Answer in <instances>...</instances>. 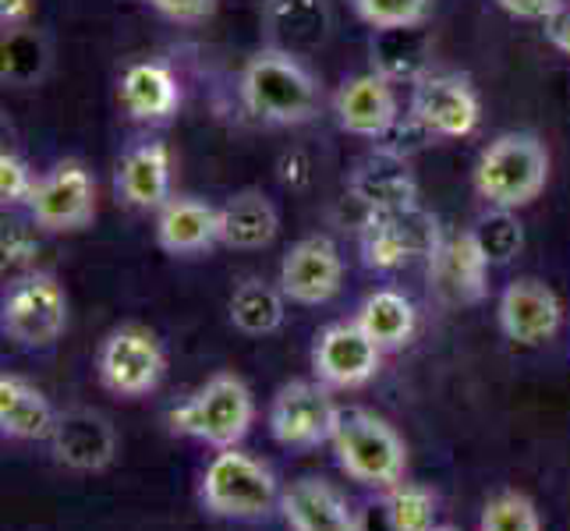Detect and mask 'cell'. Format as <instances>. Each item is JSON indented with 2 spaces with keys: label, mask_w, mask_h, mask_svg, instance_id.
<instances>
[{
  "label": "cell",
  "mask_w": 570,
  "mask_h": 531,
  "mask_svg": "<svg viewBox=\"0 0 570 531\" xmlns=\"http://www.w3.org/2000/svg\"><path fill=\"white\" fill-rule=\"evenodd\" d=\"M36 181L39 177H32L26 160H18L14 153L0 156V199H4V206H29Z\"/></svg>",
  "instance_id": "cell-34"
},
{
  "label": "cell",
  "mask_w": 570,
  "mask_h": 531,
  "mask_svg": "<svg viewBox=\"0 0 570 531\" xmlns=\"http://www.w3.org/2000/svg\"><path fill=\"white\" fill-rule=\"evenodd\" d=\"M167 358L153 333L139 326H121L104 341L96 354V372L100 383L117 397H146L164 380Z\"/></svg>",
  "instance_id": "cell-9"
},
{
  "label": "cell",
  "mask_w": 570,
  "mask_h": 531,
  "mask_svg": "<svg viewBox=\"0 0 570 531\" xmlns=\"http://www.w3.org/2000/svg\"><path fill=\"white\" fill-rule=\"evenodd\" d=\"M29 213L36 227L43 230H82L92 213H96V185L92 174L78 164V160H65L53 170H47L36 181V191L29 199Z\"/></svg>",
  "instance_id": "cell-11"
},
{
  "label": "cell",
  "mask_w": 570,
  "mask_h": 531,
  "mask_svg": "<svg viewBox=\"0 0 570 531\" xmlns=\"http://www.w3.org/2000/svg\"><path fill=\"white\" fill-rule=\"evenodd\" d=\"M330 443L347 479H355L368 489H383V493L404 482L407 446L401 440V432L380 415H372V411L362 407L344 411Z\"/></svg>",
  "instance_id": "cell-3"
},
{
  "label": "cell",
  "mask_w": 570,
  "mask_h": 531,
  "mask_svg": "<svg viewBox=\"0 0 570 531\" xmlns=\"http://www.w3.org/2000/svg\"><path fill=\"white\" fill-rule=\"evenodd\" d=\"M29 11H32V0H0V18H4V22H22Z\"/></svg>",
  "instance_id": "cell-39"
},
{
  "label": "cell",
  "mask_w": 570,
  "mask_h": 531,
  "mask_svg": "<svg viewBox=\"0 0 570 531\" xmlns=\"http://www.w3.org/2000/svg\"><path fill=\"white\" fill-rule=\"evenodd\" d=\"M344 407L330 397L326 383L294 380L277 390V397L269 404V432L281 446L291 450H312L320 443H330Z\"/></svg>",
  "instance_id": "cell-7"
},
{
  "label": "cell",
  "mask_w": 570,
  "mask_h": 531,
  "mask_svg": "<svg viewBox=\"0 0 570 531\" xmlns=\"http://www.w3.org/2000/svg\"><path fill=\"white\" fill-rule=\"evenodd\" d=\"M362 259L368 269H401L415 259H429L432 248L440 245L443 230L436 216L425 213L419 203L407 209H390V213H365L362 220Z\"/></svg>",
  "instance_id": "cell-6"
},
{
  "label": "cell",
  "mask_w": 570,
  "mask_h": 531,
  "mask_svg": "<svg viewBox=\"0 0 570 531\" xmlns=\"http://www.w3.org/2000/svg\"><path fill=\"white\" fill-rule=\"evenodd\" d=\"M383 518L390 531H432L436 528V496L425 485L397 482L383 496Z\"/></svg>",
  "instance_id": "cell-29"
},
{
  "label": "cell",
  "mask_w": 570,
  "mask_h": 531,
  "mask_svg": "<svg viewBox=\"0 0 570 531\" xmlns=\"http://www.w3.org/2000/svg\"><path fill=\"white\" fill-rule=\"evenodd\" d=\"M117 191L135 209H164L170 199V149L164 142L128 149L117 170Z\"/></svg>",
  "instance_id": "cell-21"
},
{
  "label": "cell",
  "mask_w": 570,
  "mask_h": 531,
  "mask_svg": "<svg viewBox=\"0 0 570 531\" xmlns=\"http://www.w3.org/2000/svg\"><path fill=\"white\" fill-rule=\"evenodd\" d=\"M549 181V153L528 131H507L489 142L475 164V191L493 209H521L535 203Z\"/></svg>",
  "instance_id": "cell-2"
},
{
  "label": "cell",
  "mask_w": 570,
  "mask_h": 531,
  "mask_svg": "<svg viewBox=\"0 0 570 531\" xmlns=\"http://www.w3.org/2000/svg\"><path fill=\"white\" fill-rule=\"evenodd\" d=\"M333 114L344 131L362 135V139H386L390 128L401 121V107H397V92L393 82L383 78L380 71H362L337 89V100H333Z\"/></svg>",
  "instance_id": "cell-17"
},
{
  "label": "cell",
  "mask_w": 570,
  "mask_h": 531,
  "mask_svg": "<svg viewBox=\"0 0 570 531\" xmlns=\"http://www.w3.org/2000/svg\"><path fill=\"white\" fill-rule=\"evenodd\" d=\"M281 230V216L263 191H238L220 206V245L255 252L266 248Z\"/></svg>",
  "instance_id": "cell-25"
},
{
  "label": "cell",
  "mask_w": 570,
  "mask_h": 531,
  "mask_svg": "<svg viewBox=\"0 0 570 531\" xmlns=\"http://www.w3.org/2000/svg\"><path fill=\"white\" fill-rule=\"evenodd\" d=\"M358 326L376 341L383 351H397L411 344L419 330V312L401 291H372L358 308Z\"/></svg>",
  "instance_id": "cell-26"
},
{
  "label": "cell",
  "mask_w": 570,
  "mask_h": 531,
  "mask_svg": "<svg viewBox=\"0 0 570 531\" xmlns=\"http://www.w3.org/2000/svg\"><path fill=\"white\" fill-rule=\"evenodd\" d=\"M0 326L22 347H50L68 326V298L65 287L57 284L50 273H26L14 281L4 312H0Z\"/></svg>",
  "instance_id": "cell-8"
},
{
  "label": "cell",
  "mask_w": 570,
  "mask_h": 531,
  "mask_svg": "<svg viewBox=\"0 0 570 531\" xmlns=\"http://www.w3.org/2000/svg\"><path fill=\"white\" fill-rule=\"evenodd\" d=\"M351 8L372 29L425 26L429 18V0H351Z\"/></svg>",
  "instance_id": "cell-33"
},
{
  "label": "cell",
  "mask_w": 570,
  "mask_h": 531,
  "mask_svg": "<svg viewBox=\"0 0 570 531\" xmlns=\"http://www.w3.org/2000/svg\"><path fill=\"white\" fill-rule=\"evenodd\" d=\"M252 422H255L252 390L238 376H230V372L206 380L185 404L170 411V432L209 443L216 450L238 446L248 436Z\"/></svg>",
  "instance_id": "cell-5"
},
{
  "label": "cell",
  "mask_w": 570,
  "mask_h": 531,
  "mask_svg": "<svg viewBox=\"0 0 570 531\" xmlns=\"http://www.w3.org/2000/svg\"><path fill=\"white\" fill-rule=\"evenodd\" d=\"M347 191L358 206H365V213L407 209L419 199V185H415V174L407 167V156L390 153V149L365 156V160L351 170Z\"/></svg>",
  "instance_id": "cell-18"
},
{
  "label": "cell",
  "mask_w": 570,
  "mask_h": 531,
  "mask_svg": "<svg viewBox=\"0 0 570 531\" xmlns=\"http://www.w3.org/2000/svg\"><path fill=\"white\" fill-rule=\"evenodd\" d=\"M0 57H4L0 75H4V82H11V86H32L36 78H43L47 61H50L43 36L32 32V29H11L4 36Z\"/></svg>",
  "instance_id": "cell-30"
},
{
  "label": "cell",
  "mask_w": 570,
  "mask_h": 531,
  "mask_svg": "<svg viewBox=\"0 0 570 531\" xmlns=\"http://www.w3.org/2000/svg\"><path fill=\"white\" fill-rule=\"evenodd\" d=\"M36 255V242L26 227H8L4 234V266H29Z\"/></svg>",
  "instance_id": "cell-37"
},
{
  "label": "cell",
  "mask_w": 570,
  "mask_h": 531,
  "mask_svg": "<svg viewBox=\"0 0 570 531\" xmlns=\"http://www.w3.org/2000/svg\"><path fill=\"white\" fill-rule=\"evenodd\" d=\"M53 461L71 471H107L117 458V436L114 425L89 407H71L57 415V425L50 432Z\"/></svg>",
  "instance_id": "cell-16"
},
{
  "label": "cell",
  "mask_w": 570,
  "mask_h": 531,
  "mask_svg": "<svg viewBox=\"0 0 570 531\" xmlns=\"http://www.w3.org/2000/svg\"><path fill=\"white\" fill-rule=\"evenodd\" d=\"M57 415L61 411H53L39 386L22 376H0V432L8 440H50Z\"/></svg>",
  "instance_id": "cell-22"
},
{
  "label": "cell",
  "mask_w": 570,
  "mask_h": 531,
  "mask_svg": "<svg viewBox=\"0 0 570 531\" xmlns=\"http://www.w3.org/2000/svg\"><path fill=\"white\" fill-rule=\"evenodd\" d=\"M156 245L170 255H195L220 245V209L199 199H167L156 216Z\"/></svg>",
  "instance_id": "cell-20"
},
{
  "label": "cell",
  "mask_w": 570,
  "mask_h": 531,
  "mask_svg": "<svg viewBox=\"0 0 570 531\" xmlns=\"http://www.w3.org/2000/svg\"><path fill=\"white\" fill-rule=\"evenodd\" d=\"M181 89L174 71L160 61H135L121 75V107L135 121H167L178 110Z\"/></svg>",
  "instance_id": "cell-23"
},
{
  "label": "cell",
  "mask_w": 570,
  "mask_h": 531,
  "mask_svg": "<svg viewBox=\"0 0 570 531\" xmlns=\"http://www.w3.org/2000/svg\"><path fill=\"white\" fill-rule=\"evenodd\" d=\"M149 4L174 22H203L206 14H213L216 0H149Z\"/></svg>",
  "instance_id": "cell-35"
},
{
  "label": "cell",
  "mask_w": 570,
  "mask_h": 531,
  "mask_svg": "<svg viewBox=\"0 0 570 531\" xmlns=\"http://www.w3.org/2000/svg\"><path fill=\"white\" fill-rule=\"evenodd\" d=\"M284 291L263 281H245L230 294V323L248 337H269L284 326Z\"/></svg>",
  "instance_id": "cell-28"
},
{
  "label": "cell",
  "mask_w": 570,
  "mask_h": 531,
  "mask_svg": "<svg viewBox=\"0 0 570 531\" xmlns=\"http://www.w3.org/2000/svg\"><path fill=\"white\" fill-rule=\"evenodd\" d=\"M432 531H458V528H446V524H436V528H432Z\"/></svg>",
  "instance_id": "cell-40"
},
{
  "label": "cell",
  "mask_w": 570,
  "mask_h": 531,
  "mask_svg": "<svg viewBox=\"0 0 570 531\" xmlns=\"http://www.w3.org/2000/svg\"><path fill=\"white\" fill-rule=\"evenodd\" d=\"M471 234H475V242L482 245L485 259L493 266L510 263L524 245V230H521V220L514 216V209H489L482 220L471 227Z\"/></svg>",
  "instance_id": "cell-31"
},
{
  "label": "cell",
  "mask_w": 570,
  "mask_h": 531,
  "mask_svg": "<svg viewBox=\"0 0 570 531\" xmlns=\"http://www.w3.org/2000/svg\"><path fill=\"white\" fill-rule=\"evenodd\" d=\"M411 117L436 139H464L482 121L479 92L461 75H425L411 86Z\"/></svg>",
  "instance_id": "cell-10"
},
{
  "label": "cell",
  "mask_w": 570,
  "mask_h": 531,
  "mask_svg": "<svg viewBox=\"0 0 570 531\" xmlns=\"http://www.w3.org/2000/svg\"><path fill=\"white\" fill-rule=\"evenodd\" d=\"M281 291L287 302L298 305H326L337 298L344 284V259L337 245L323 234H312L294 245L281 263Z\"/></svg>",
  "instance_id": "cell-14"
},
{
  "label": "cell",
  "mask_w": 570,
  "mask_h": 531,
  "mask_svg": "<svg viewBox=\"0 0 570 531\" xmlns=\"http://www.w3.org/2000/svg\"><path fill=\"white\" fill-rule=\"evenodd\" d=\"M432 39L425 26H397V29H376L372 36V71L390 78L393 86L411 82L429 75Z\"/></svg>",
  "instance_id": "cell-24"
},
{
  "label": "cell",
  "mask_w": 570,
  "mask_h": 531,
  "mask_svg": "<svg viewBox=\"0 0 570 531\" xmlns=\"http://www.w3.org/2000/svg\"><path fill=\"white\" fill-rule=\"evenodd\" d=\"M199 496L213 518L259 521L281 503L284 493L277 485V475L263 461H255L238 446H227L216 450V458L206 464Z\"/></svg>",
  "instance_id": "cell-4"
},
{
  "label": "cell",
  "mask_w": 570,
  "mask_h": 531,
  "mask_svg": "<svg viewBox=\"0 0 570 531\" xmlns=\"http://www.w3.org/2000/svg\"><path fill=\"white\" fill-rule=\"evenodd\" d=\"M479 531H542V514L524 493L507 489L482 507Z\"/></svg>",
  "instance_id": "cell-32"
},
{
  "label": "cell",
  "mask_w": 570,
  "mask_h": 531,
  "mask_svg": "<svg viewBox=\"0 0 570 531\" xmlns=\"http://www.w3.org/2000/svg\"><path fill=\"white\" fill-rule=\"evenodd\" d=\"M281 510L291 531H358L355 510L347 500L320 479H298L284 489Z\"/></svg>",
  "instance_id": "cell-19"
},
{
  "label": "cell",
  "mask_w": 570,
  "mask_h": 531,
  "mask_svg": "<svg viewBox=\"0 0 570 531\" xmlns=\"http://www.w3.org/2000/svg\"><path fill=\"white\" fill-rule=\"evenodd\" d=\"M497 4L521 22H549L563 8V0H497Z\"/></svg>",
  "instance_id": "cell-36"
},
{
  "label": "cell",
  "mask_w": 570,
  "mask_h": 531,
  "mask_svg": "<svg viewBox=\"0 0 570 531\" xmlns=\"http://www.w3.org/2000/svg\"><path fill=\"white\" fill-rule=\"evenodd\" d=\"M546 26V39L553 43L563 57H570V4H563L549 22H542Z\"/></svg>",
  "instance_id": "cell-38"
},
{
  "label": "cell",
  "mask_w": 570,
  "mask_h": 531,
  "mask_svg": "<svg viewBox=\"0 0 570 531\" xmlns=\"http://www.w3.org/2000/svg\"><path fill=\"white\" fill-rule=\"evenodd\" d=\"M266 22L273 36L284 43L277 50L294 53L323 43V36L330 29V11L326 0H266Z\"/></svg>",
  "instance_id": "cell-27"
},
{
  "label": "cell",
  "mask_w": 570,
  "mask_h": 531,
  "mask_svg": "<svg viewBox=\"0 0 570 531\" xmlns=\"http://www.w3.org/2000/svg\"><path fill=\"white\" fill-rule=\"evenodd\" d=\"M242 104L266 125H302L316 114V78L287 50H259L242 71Z\"/></svg>",
  "instance_id": "cell-1"
},
{
  "label": "cell",
  "mask_w": 570,
  "mask_h": 531,
  "mask_svg": "<svg viewBox=\"0 0 570 531\" xmlns=\"http://www.w3.org/2000/svg\"><path fill=\"white\" fill-rule=\"evenodd\" d=\"M500 330L510 344L518 347H539L546 341H553L563 326V305L557 298V291L546 281L535 277H518L510 281L507 291L500 294L497 308Z\"/></svg>",
  "instance_id": "cell-13"
},
{
  "label": "cell",
  "mask_w": 570,
  "mask_h": 531,
  "mask_svg": "<svg viewBox=\"0 0 570 531\" xmlns=\"http://www.w3.org/2000/svg\"><path fill=\"white\" fill-rule=\"evenodd\" d=\"M380 362H383V347L358 326V319L326 326L316 337V347H312L316 380L333 390L365 386L380 372Z\"/></svg>",
  "instance_id": "cell-12"
},
{
  "label": "cell",
  "mask_w": 570,
  "mask_h": 531,
  "mask_svg": "<svg viewBox=\"0 0 570 531\" xmlns=\"http://www.w3.org/2000/svg\"><path fill=\"white\" fill-rule=\"evenodd\" d=\"M489 263L475 234H443L429 255V284L446 305H475L485 298Z\"/></svg>",
  "instance_id": "cell-15"
}]
</instances>
